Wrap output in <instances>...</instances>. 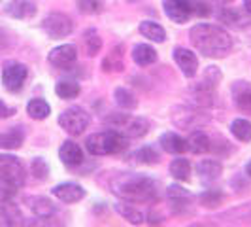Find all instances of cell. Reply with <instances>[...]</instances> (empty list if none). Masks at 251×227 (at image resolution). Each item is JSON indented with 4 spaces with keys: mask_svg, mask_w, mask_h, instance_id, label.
Wrapping results in <instances>:
<instances>
[{
    "mask_svg": "<svg viewBox=\"0 0 251 227\" xmlns=\"http://www.w3.org/2000/svg\"><path fill=\"white\" fill-rule=\"evenodd\" d=\"M110 191L128 202L150 204L159 199L157 180L138 172H115V176L110 180Z\"/></svg>",
    "mask_w": 251,
    "mask_h": 227,
    "instance_id": "6da1fadb",
    "label": "cell"
},
{
    "mask_svg": "<svg viewBox=\"0 0 251 227\" xmlns=\"http://www.w3.org/2000/svg\"><path fill=\"white\" fill-rule=\"evenodd\" d=\"M189 40H191L193 48L208 59L226 57L232 50L230 34L217 25H208V23L195 25L189 32Z\"/></svg>",
    "mask_w": 251,
    "mask_h": 227,
    "instance_id": "7a4b0ae2",
    "label": "cell"
},
{
    "mask_svg": "<svg viewBox=\"0 0 251 227\" xmlns=\"http://www.w3.org/2000/svg\"><path fill=\"white\" fill-rule=\"evenodd\" d=\"M221 80V72L217 70V66H206V72L202 76L199 82H195L191 87L187 89L189 93V101L193 106H199L202 110L206 108H212L217 104V82Z\"/></svg>",
    "mask_w": 251,
    "mask_h": 227,
    "instance_id": "3957f363",
    "label": "cell"
},
{
    "mask_svg": "<svg viewBox=\"0 0 251 227\" xmlns=\"http://www.w3.org/2000/svg\"><path fill=\"white\" fill-rule=\"evenodd\" d=\"M126 137L121 135L115 129H108V131H100L95 135H89L85 139V150L95 155V157H104V155H115L119 151L126 148Z\"/></svg>",
    "mask_w": 251,
    "mask_h": 227,
    "instance_id": "277c9868",
    "label": "cell"
},
{
    "mask_svg": "<svg viewBox=\"0 0 251 227\" xmlns=\"http://www.w3.org/2000/svg\"><path fill=\"white\" fill-rule=\"evenodd\" d=\"M106 123L110 125V129L119 131L121 135H125L126 139H140L144 135L150 133V121L146 117H136L130 114H110L106 117Z\"/></svg>",
    "mask_w": 251,
    "mask_h": 227,
    "instance_id": "5b68a950",
    "label": "cell"
},
{
    "mask_svg": "<svg viewBox=\"0 0 251 227\" xmlns=\"http://www.w3.org/2000/svg\"><path fill=\"white\" fill-rule=\"evenodd\" d=\"M26 182L25 165L12 153H0V184L10 189L23 188Z\"/></svg>",
    "mask_w": 251,
    "mask_h": 227,
    "instance_id": "8992f818",
    "label": "cell"
},
{
    "mask_svg": "<svg viewBox=\"0 0 251 227\" xmlns=\"http://www.w3.org/2000/svg\"><path fill=\"white\" fill-rule=\"evenodd\" d=\"M212 121V115L206 114V110H202L199 106H176L172 108V123L179 129H187V131H195V129H201V127L208 125Z\"/></svg>",
    "mask_w": 251,
    "mask_h": 227,
    "instance_id": "52a82bcc",
    "label": "cell"
},
{
    "mask_svg": "<svg viewBox=\"0 0 251 227\" xmlns=\"http://www.w3.org/2000/svg\"><path fill=\"white\" fill-rule=\"evenodd\" d=\"M59 125H61L64 133H68L72 137H77V135H81L91 125V115L81 106H70L68 110H64L59 115Z\"/></svg>",
    "mask_w": 251,
    "mask_h": 227,
    "instance_id": "ba28073f",
    "label": "cell"
},
{
    "mask_svg": "<svg viewBox=\"0 0 251 227\" xmlns=\"http://www.w3.org/2000/svg\"><path fill=\"white\" fill-rule=\"evenodd\" d=\"M166 199L170 202L174 214L183 216V214H191L193 212V195L191 191L179 186V184H170L166 188Z\"/></svg>",
    "mask_w": 251,
    "mask_h": 227,
    "instance_id": "9c48e42d",
    "label": "cell"
},
{
    "mask_svg": "<svg viewBox=\"0 0 251 227\" xmlns=\"http://www.w3.org/2000/svg\"><path fill=\"white\" fill-rule=\"evenodd\" d=\"M26 76H28V68L25 64L17 63V61H8L2 68V84L8 91L17 93L25 85Z\"/></svg>",
    "mask_w": 251,
    "mask_h": 227,
    "instance_id": "30bf717a",
    "label": "cell"
},
{
    "mask_svg": "<svg viewBox=\"0 0 251 227\" xmlns=\"http://www.w3.org/2000/svg\"><path fill=\"white\" fill-rule=\"evenodd\" d=\"M42 28L50 38H64L74 30V21L64 13H50L44 21Z\"/></svg>",
    "mask_w": 251,
    "mask_h": 227,
    "instance_id": "8fae6325",
    "label": "cell"
},
{
    "mask_svg": "<svg viewBox=\"0 0 251 227\" xmlns=\"http://www.w3.org/2000/svg\"><path fill=\"white\" fill-rule=\"evenodd\" d=\"M77 59V50L72 44H63V46H57L50 51L48 55V63L57 68V70H68L72 68Z\"/></svg>",
    "mask_w": 251,
    "mask_h": 227,
    "instance_id": "7c38bea8",
    "label": "cell"
},
{
    "mask_svg": "<svg viewBox=\"0 0 251 227\" xmlns=\"http://www.w3.org/2000/svg\"><path fill=\"white\" fill-rule=\"evenodd\" d=\"M53 197L59 199L61 202H66V204H74V202H79L83 197H85V189L81 188L79 184L75 182H63L59 186L51 189Z\"/></svg>",
    "mask_w": 251,
    "mask_h": 227,
    "instance_id": "4fadbf2b",
    "label": "cell"
},
{
    "mask_svg": "<svg viewBox=\"0 0 251 227\" xmlns=\"http://www.w3.org/2000/svg\"><path fill=\"white\" fill-rule=\"evenodd\" d=\"M164 13L174 23H187L193 15V4L191 0H164Z\"/></svg>",
    "mask_w": 251,
    "mask_h": 227,
    "instance_id": "5bb4252c",
    "label": "cell"
},
{
    "mask_svg": "<svg viewBox=\"0 0 251 227\" xmlns=\"http://www.w3.org/2000/svg\"><path fill=\"white\" fill-rule=\"evenodd\" d=\"M172 57H174L177 68L181 70V74L185 76V78L197 76V70H199V59H197V55H195L193 51L187 50V48H176V50L172 51Z\"/></svg>",
    "mask_w": 251,
    "mask_h": 227,
    "instance_id": "9a60e30c",
    "label": "cell"
},
{
    "mask_svg": "<svg viewBox=\"0 0 251 227\" xmlns=\"http://www.w3.org/2000/svg\"><path fill=\"white\" fill-rule=\"evenodd\" d=\"M230 95L242 114H251V84L246 80H238L230 85Z\"/></svg>",
    "mask_w": 251,
    "mask_h": 227,
    "instance_id": "2e32d148",
    "label": "cell"
},
{
    "mask_svg": "<svg viewBox=\"0 0 251 227\" xmlns=\"http://www.w3.org/2000/svg\"><path fill=\"white\" fill-rule=\"evenodd\" d=\"M59 159L63 161V165L70 167V169H75L79 165H83L85 161V155H83V150L79 144H75L74 140H66L63 142L61 150H59Z\"/></svg>",
    "mask_w": 251,
    "mask_h": 227,
    "instance_id": "e0dca14e",
    "label": "cell"
},
{
    "mask_svg": "<svg viewBox=\"0 0 251 227\" xmlns=\"http://www.w3.org/2000/svg\"><path fill=\"white\" fill-rule=\"evenodd\" d=\"M219 21L232 28H246L251 25V13L242 12L238 8H221L217 13Z\"/></svg>",
    "mask_w": 251,
    "mask_h": 227,
    "instance_id": "ac0fdd59",
    "label": "cell"
},
{
    "mask_svg": "<svg viewBox=\"0 0 251 227\" xmlns=\"http://www.w3.org/2000/svg\"><path fill=\"white\" fill-rule=\"evenodd\" d=\"M25 202L28 206V210L36 218H53L57 214V206L53 204L51 199L44 197V195H30V197L25 199Z\"/></svg>",
    "mask_w": 251,
    "mask_h": 227,
    "instance_id": "d6986e66",
    "label": "cell"
},
{
    "mask_svg": "<svg viewBox=\"0 0 251 227\" xmlns=\"http://www.w3.org/2000/svg\"><path fill=\"white\" fill-rule=\"evenodd\" d=\"M23 224L21 208L10 199L0 201V227H19Z\"/></svg>",
    "mask_w": 251,
    "mask_h": 227,
    "instance_id": "ffe728a7",
    "label": "cell"
},
{
    "mask_svg": "<svg viewBox=\"0 0 251 227\" xmlns=\"http://www.w3.org/2000/svg\"><path fill=\"white\" fill-rule=\"evenodd\" d=\"M23 142H25V129L21 125L10 127V129L0 133V148L2 150H19L23 146Z\"/></svg>",
    "mask_w": 251,
    "mask_h": 227,
    "instance_id": "44dd1931",
    "label": "cell"
},
{
    "mask_svg": "<svg viewBox=\"0 0 251 227\" xmlns=\"http://www.w3.org/2000/svg\"><path fill=\"white\" fill-rule=\"evenodd\" d=\"M159 144H161V148H163L166 153H172V155H179V153H185V151L189 150L187 139H183L181 135L172 133V131L163 133L161 139H159Z\"/></svg>",
    "mask_w": 251,
    "mask_h": 227,
    "instance_id": "7402d4cb",
    "label": "cell"
},
{
    "mask_svg": "<svg viewBox=\"0 0 251 227\" xmlns=\"http://www.w3.org/2000/svg\"><path fill=\"white\" fill-rule=\"evenodd\" d=\"M6 13L15 19H30L36 13L34 0H10L6 4Z\"/></svg>",
    "mask_w": 251,
    "mask_h": 227,
    "instance_id": "603a6c76",
    "label": "cell"
},
{
    "mask_svg": "<svg viewBox=\"0 0 251 227\" xmlns=\"http://www.w3.org/2000/svg\"><path fill=\"white\" fill-rule=\"evenodd\" d=\"M113 208H115V212L121 216L123 220H126V222L132 224V226H142V224H146V216L142 214L132 202H128V201L115 202Z\"/></svg>",
    "mask_w": 251,
    "mask_h": 227,
    "instance_id": "cb8c5ba5",
    "label": "cell"
},
{
    "mask_svg": "<svg viewBox=\"0 0 251 227\" xmlns=\"http://www.w3.org/2000/svg\"><path fill=\"white\" fill-rule=\"evenodd\" d=\"M187 146L193 153H206L212 148V139L204 131L195 129V131H191V135L187 137Z\"/></svg>",
    "mask_w": 251,
    "mask_h": 227,
    "instance_id": "d4e9b609",
    "label": "cell"
},
{
    "mask_svg": "<svg viewBox=\"0 0 251 227\" xmlns=\"http://www.w3.org/2000/svg\"><path fill=\"white\" fill-rule=\"evenodd\" d=\"M197 172L201 174L202 180L206 182H212L217 180L223 172V163L217 161V159H202L201 163L197 165Z\"/></svg>",
    "mask_w": 251,
    "mask_h": 227,
    "instance_id": "484cf974",
    "label": "cell"
},
{
    "mask_svg": "<svg viewBox=\"0 0 251 227\" xmlns=\"http://www.w3.org/2000/svg\"><path fill=\"white\" fill-rule=\"evenodd\" d=\"M123 68H125V63H123V46H115L104 57L102 70L104 72H121Z\"/></svg>",
    "mask_w": 251,
    "mask_h": 227,
    "instance_id": "4316f807",
    "label": "cell"
},
{
    "mask_svg": "<svg viewBox=\"0 0 251 227\" xmlns=\"http://www.w3.org/2000/svg\"><path fill=\"white\" fill-rule=\"evenodd\" d=\"M132 59L138 66H150L157 63V51L148 44H136L132 50Z\"/></svg>",
    "mask_w": 251,
    "mask_h": 227,
    "instance_id": "83f0119b",
    "label": "cell"
},
{
    "mask_svg": "<svg viewBox=\"0 0 251 227\" xmlns=\"http://www.w3.org/2000/svg\"><path fill=\"white\" fill-rule=\"evenodd\" d=\"M55 93H57L59 99L70 101V99H75L81 93V87H79V84L74 82V80H61L55 85Z\"/></svg>",
    "mask_w": 251,
    "mask_h": 227,
    "instance_id": "f1b7e54d",
    "label": "cell"
},
{
    "mask_svg": "<svg viewBox=\"0 0 251 227\" xmlns=\"http://www.w3.org/2000/svg\"><path fill=\"white\" fill-rule=\"evenodd\" d=\"M170 174L179 180V182H189L191 180V163H189L185 157H176L172 159V163L168 167Z\"/></svg>",
    "mask_w": 251,
    "mask_h": 227,
    "instance_id": "f546056e",
    "label": "cell"
},
{
    "mask_svg": "<svg viewBox=\"0 0 251 227\" xmlns=\"http://www.w3.org/2000/svg\"><path fill=\"white\" fill-rule=\"evenodd\" d=\"M140 32L151 42H164L166 40V30L155 21H142L140 23Z\"/></svg>",
    "mask_w": 251,
    "mask_h": 227,
    "instance_id": "4dcf8cb0",
    "label": "cell"
},
{
    "mask_svg": "<svg viewBox=\"0 0 251 227\" xmlns=\"http://www.w3.org/2000/svg\"><path fill=\"white\" fill-rule=\"evenodd\" d=\"M26 114H28L32 119H38V121H40V119L50 117L51 106L44 101V99H32V101H28V104H26Z\"/></svg>",
    "mask_w": 251,
    "mask_h": 227,
    "instance_id": "1f68e13d",
    "label": "cell"
},
{
    "mask_svg": "<svg viewBox=\"0 0 251 227\" xmlns=\"http://www.w3.org/2000/svg\"><path fill=\"white\" fill-rule=\"evenodd\" d=\"M134 161H138L142 165H157L161 161V153L155 146H144L132 153Z\"/></svg>",
    "mask_w": 251,
    "mask_h": 227,
    "instance_id": "d6a6232c",
    "label": "cell"
},
{
    "mask_svg": "<svg viewBox=\"0 0 251 227\" xmlns=\"http://www.w3.org/2000/svg\"><path fill=\"white\" fill-rule=\"evenodd\" d=\"M83 46H85V51H87L89 57L99 55V51H100V48H102V38L97 28L85 30V34H83Z\"/></svg>",
    "mask_w": 251,
    "mask_h": 227,
    "instance_id": "836d02e7",
    "label": "cell"
},
{
    "mask_svg": "<svg viewBox=\"0 0 251 227\" xmlns=\"http://www.w3.org/2000/svg\"><path fill=\"white\" fill-rule=\"evenodd\" d=\"M230 133L236 137V140L240 142H251V121L238 117L230 123Z\"/></svg>",
    "mask_w": 251,
    "mask_h": 227,
    "instance_id": "e575fe53",
    "label": "cell"
},
{
    "mask_svg": "<svg viewBox=\"0 0 251 227\" xmlns=\"http://www.w3.org/2000/svg\"><path fill=\"white\" fill-rule=\"evenodd\" d=\"M113 97H115V102L123 108V110H134L136 106H138V101H136V97L125 87H115L113 91Z\"/></svg>",
    "mask_w": 251,
    "mask_h": 227,
    "instance_id": "d590c367",
    "label": "cell"
},
{
    "mask_svg": "<svg viewBox=\"0 0 251 227\" xmlns=\"http://www.w3.org/2000/svg\"><path fill=\"white\" fill-rule=\"evenodd\" d=\"M30 172H32L34 180L44 182V180H48V176H50V165H48V161L44 157H34L32 163H30Z\"/></svg>",
    "mask_w": 251,
    "mask_h": 227,
    "instance_id": "8d00e7d4",
    "label": "cell"
},
{
    "mask_svg": "<svg viewBox=\"0 0 251 227\" xmlns=\"http://www.w3.org/2000/svg\"><path fill=\"white\" fill-rule=\"evenodd\" d=\"M199 199H201V202L204 206L215 208V206H219L223 202V193L219 189H206V191H202Z\"/></svg>",
    "mask_w": 251,
    "mask_h": 227,
    "instance_id": "74e56055",
    "label": "cell"
},
{
    "mask_svg": "<svg viewBox=\"0 0 251 227\" xmlns=\"http://www.w3.org/2000/svg\"><path fill=\"white\" fill-rule=\"evenodd\" d=\"M77 8L81 13L95 15L102 12V0H77Z\"/></svg>",
    "mask_w": 251,
    "mask_h": 227,
    "instance_id": "f35d334b",
    "label": "cell"
},
{
    "mask_svg": "<svg viewBox=\"0 0 251 227\" xmlns=\"http://www.w3.org/2000/svg\"><path fill=\"white\" fill-rule=\"evenodd\" d=\"M191 4H193V13L201 15V17H208V15L212 13V10H210V4H208L206 0H193Z\"/></svg>",
    "mask_w": 251,
    "mask_h": 227,
    "instance_id": "ab89813d",
    "label": "cell"
},
{
    "mask_svg": "<svg viewBox=\"0 0 251 227\" xmlns=\"http://www.w3.org/2000/svg\"><path fill=\"white\" fill-rule=\"evenodd\" d=\"M13 114H15V108L8 106L4 101H0V119H8V117H12Z\"/></svg>",
    "mask_w": 251,
    "mask_h": 227,
    "instance_id": "60d3db41",
    "label": "cell"
},
{
    "mask_svg": "<svg viewBox=\"0 0 251 227\" xmlns=\"http://www.w3.org/2000/svg\"><path fill=\"white\" fill-rule=\"evenodd\" d=\"M50 220L51 218H36V220H30L25 227H53Z\"/></svg>",
    "mask_w": 251,
    "mask_h": 227,
    "instance_id": "b9f144b4",
    "label": "cell"
},
{
    "mask_svg": "<svg viewBox=\"0 0 251 227\" xmlns=\"http://www.w3.org/2000/svg\"><path fill=\"white\" fill-rule=\"evenodd\" d=\"M163 222V218L157 214H153V212H150V214L146 216V224H151V226H159Z\"/></svg>",
    "mask_w": 251,
    "mask_h": 227,
    "instance_id": "7bdbcfd3",
    "label": "cell"
},
{
    "mask_svg": "<svg viewBox=\"0 0 251 227\" xmlns=\"http://www.w3.org/2000/svg\"><path fill=\"white\" fill-rule=\"evenodd\" d=\"M6 42H8V38H6V34L0 30V48H6Z\"/></svg>",
    "mask_w": 251,
    "mask_h": 227,
    "instance_id": "ee69618b",
    "label": "cell"
},
{
    "mask_svg": "<svg viewBox=\"0 0 251 227\" xmlns=\"http://www.w3.org/2000/svg\"><path fill=\"white\" fill-rule=\"evenodd\" d=\"M244 170H246V174H248V178H251V159L248 161V163H246V169H244Z\"/></svg>",
    "mask_w": 251,
    "mask_h": 227,
    "instance_id": "f6af8a7d",
    "label": "cell"
},
{
    "mask_svg": "<svg viewBox=\"0 0 251 227\" xmlns=\"http://www.w3.org/2000/svg\"><path fill=\"white\" fill-rule=\"evenodd\" d=\"M244 8L248 13H251V0H244Z\"/></svg>",
    "mask_w": 251,
    "mask_h": 227,
    "instance_id": "bcb514c9",
    "label": "cell"
},
{
    "mask_svg": "<svg viewBox=\"0 0 251 227\" xmlns=\"http://www.w3.org/2000/svg\"><path fill=\"white\" fill-rule=\"evenodd\" d=\"M215 2H219V4H230V2H234V0H215Z\"/></svg>",
    "mask_w": 251,
    "mask_h": 227,
    "instance_id": "7dc6e473",
    "label": "cell"
},
{
    "mask_svg": "<svg viewBox=\"0 0 251 227\" xmlns=\"http://www.w3.org/2000/svg\"><path fill=\"white\" fill-rule=\"evenodd\" d=\"M193 227H206V226H193Z\"/></svg>",
    "mask_w": 251,
    "mask_h": 227,
    "instance_id": "c3c4849f",
    "label": "cell"
},
{
    "mask_svg": "<svg viewBox=\"0 0 251 227\" xmlns=\"http://www.w3.org/2000/svg\"><path fill=\"white\" fill-rule=\"evenodd\" d=\"M126 2H136V0H126Z\"/></svg>",
    "mask_w": 251,
    "mask_h": 227,
    "instance_id": "681fc988",
    "label": "cell"
}]
</instances>
